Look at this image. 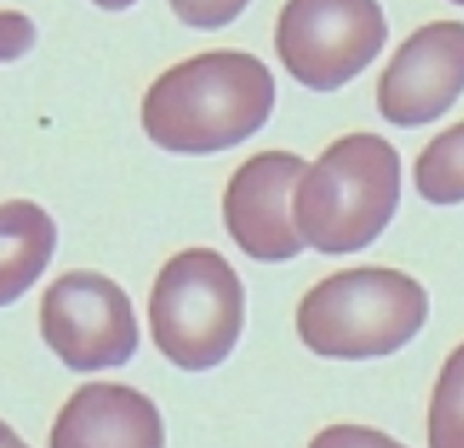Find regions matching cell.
<instances>
[{
    "label": "cell",
    "instance_id": "6da1fadb",
    "mask_svg": "<svg viewBox=\"0 0 464 448\" xmlns=\"http://www.w3.org/2000/svg\"><path fill=\"white\" fill-rule=\"evenodd\" d=\"M275 77L254 54H198L148 87L140 124L164 151L214 154L257 134L275 111Z\"/></svg>",
    "mask_w": 464,
    "mask_h": 448
},
{
    "label": "cell",
    "instance_id": "7a4b0ae2",
    "mask_svg": "<svg viewBox=\"0 0 464 448\" xmlns=\"http://www.w3.org/2000/svg\"><path fill=\"white\" fill-rule=\"evenodd\" d=\"M401 201V158L378 134L334 141L297 181L291 214L304 248L348 255L388 228Z\"/></svg>",
    "mask_w": 464,
    "mask_h": 448
},
{
    "label": "cell",
    "instance_id": "3957f363",
    "mask_svg": "<svg viewBox=\"0 0 464 448\" xmlns=\"http://www.w3.org/2000/svg\"><path fill=\"white\" fill-rule=\"evenodd\" d=\"M428 321V291L394 268H348L297 305V335L321 358L361 362L401 352Z\"/></svg>",
    "mask_w": 464,
    "mask_h": 448
},
{
    "label": "cell",
    "instance_id": "277c9868",
    "mask_svg": "<svg viewBox=\"0 0 464 448\" xmlns=\"http://www.w3.org/2000/svg\"><path fill=\"white\" fill-rule=\"evenodd\" d=\"M150 338L184 372H208L244 328V285L214 248H188L160 268L148 301Z\"/></svg>",
    "mask_w": 464,
    "mask_h": 448
},
{
    "label": "cell",
    "instance_id": "5b68a950",
    "mask_svg": "<svg viewBox=\"0 0 464 448\" xmlns=\"http://www.w3.org/2000/svg\"><path fill=\"white\" fill-rule=\"evenodd\" d=\"M388 41L384 11L371 0H297L277 17L275 47L287 74L311 91L348 84Z\"/></svg>",
    "mask_w": 464,
    "mask_h": 448
},
{
    "label": "cell",
    "instance_id": "8992f818",
    "mask_svg": "<svg viewBox=\"0 0 464 448\" xmlns=\"http://www.w3.org/2000/svg\"><path fill=\"white\" fill-rule=\"evenodd\" d=\"M41 335L71 372L121 368L140 342L127 291L97 271H67L44 291Z\"/></svg>",
    "mask_w": 464,
    "mask_h": 448
},
{
    "label": "cell",
    "instance_id": "52a82bcc",
    "mask_svg": "<svg viewBox=\"0 0 464 448\" xmlns=\"http://www.w3.org/2000/svg\"><path fill=\"white\" fill-rule=\"evenodd\" d=\"M301 174L304 161L291 151H261L231 174L224 191V224L234 245L254 261H291L304 251L291 214Z\"/></svg>",
    "mask_w": 464,
    "mask_h": 448
},
{
    "label": "cell",
    "instance_id": "ba28073f",
    "mask_svg": "<svg viewBox=\"0 0 464 448\" xmlns=\"http://www.w3.org/2000/svg\"><path fill=\"white\" fill-rule=\"evenodd\" d=\"M464 94V24L438 21L414 31L378 81L381 118L398 128L431 124Z\"/></svg>",
    "mask_w": 464,
    "mask_h": 448
},
{
    "label": "cell",
    "instance_id": "9c48e42d",
    "mask_svg": "<svg viewBox=\"0 0 464 448\" xmlns=\"http://www.w3.org/2000/svg\"><path fill=\"white\" fill-rule=\"evenodd\" d=\"M51 448H164V418L130 385L87 382L53 418Z\"/></svg>",
    "mask_w": 464,
    "mask_h": 448
},
{
    "label": "cell",
    "instance_id": "30bf717a",
    "mask_svg": "<svg viewBox=\"0 0 464 448\" xmlns=\"http://www.w3.org/2000/svg\"><path fill=\"white\" fill-rule=\"evenodd\" d=\"M57 224L41 204H0V308L14 305L51 265Z\"/></svg>",
    "mask_w": 464,
    "mask_h": 448
},
{
    "label": "cell",
    "instance_id": "8fae6325",
    "mask_svg": "<svg viewBox=\"0 0 464 448\" xmlns=\"http://www.w3.org/2000/svg\"><path fill=\"white\" fill-rule=\"evenodd\" d=\"M414 184L431 204L464 201V121L428 141L414 161Z\"/></svg>",
    "mask_w": 464,
    "mask_h": 448
},
{
    "label": "cell",
    "instance_id": "7c38bea8",
    "mask_svg": "<svg viewBox=\"0 0 464 448\" xmlns=\"http://www.w3.org/2000/svg\"><path fill=\"white\" fill-rule=\"evenodd\" d=\"M428 448H464V345L444 362L428 412Z\"/></svg>",
    "mask_w": 464,
    "mask_h": 448
},
{
    "label": "cell",
    "instance_id": "4fadbf2b",
    "mask_svg": "<svg viewBox=\"0 0 464 448\" xmlns=\"http://www.w3.org/2000/svg\"><path fill=\"white\" fill-rule=\"evenodd\" d=\"M307 448H404V445L368 425H331L324 432H317Z\"/></svg>",
    "mask_w": 464,
    "mask_h": 448
},
{
    "label": "cell",
    "instance_id": "5bb4252c",
    "mask_svg": "<svg viewBox=\"0 0 464 448\" xmlns=\"http://www.w3.org/2000/svg\"><path fill=\"white\" fill-rule=\"evenodd\" d=\"M37 41L34 21L21 11H0V64H11Z\"/></svg>",
    "mask_w": 464,
    "mask_h": 448
},
{
    "label": "cell",
    "instance_id": "9a60e30c",
    "mask_svg": "<svg viewBox=\"0 0 464 448\" xmlns=\"http://www.w3.org/2000/svg\"><path fill=\"white\" fill-rule=\"evenodd\" d=\"M241 11V0H234V4H188V0H180V4H174V14L190 27H224Z\"/></svg>",
    "mask_w": 464,
    "mask_h": 448
},
{
    "label": "cell",
    "instance_id": "2e32d148",
    "mask_svg": "<svg viewBox=\"0 0 464 448\" xmlns=\"http://www.w3.org/2000/svg\"><path fill=\"white\" fill-rule=\"evenodd\" d=\"M0 448H31L7 422H0Z\"/></svg>",
    "mask_w": 464,
    "mask_h": 448
}]
</instances>
